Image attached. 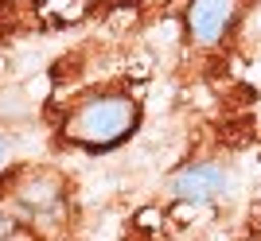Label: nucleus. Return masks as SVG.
Returning <instances> with one entry per match:
<instances>
[{
  "mask_svg": "<svg viewBox=\"0 0 261 241\" xmlns=\"http://www.w3.org/2000/svg\"><path fill=\"white\" fill-rule=\"evenodd\" d=\"M141 125V101L133 94H117V89H106V94H86L78 98L63 117V140L82 148V152H109L125 144Z\"/></svg>",
  "mask_w": 261,
  "mask_h": 241,
  "instance_id": "1",
  "label": "nucleus"
},
{
  "mask_svg": "<svg viewBox=\"0 0 261 241\" xmlns=\"http://www.w3.org/2000/svg\"><path fill=\"white\" fill-rule=\"evenodd\" d=\"M8 210L28 226V230L55 233L63 226V218H66V183L55 175V171H43V167L20 171L16 183H12Z\"/></svg>",
  "mask_w": 261,
  "mask_h": 241,
  "instance_id": "2",
  "label": "nucleus"
},
{
  "mask_svg": "<svg viewBox=\"0 0 261 241\" xmlns=\"http://www.w3.org/2000/svg\"><path fill=\"white\" fill-rule=\"evenodd\" d=\"M238 16H242V0H187L184 32L191 39V47L215 51L218 43H226Z\"/></svg>",
  "mask_w": 261,
  "mask_h": 241,
  "instance_id": "3",
  "label": "nucleus"
},
{
  "mask_svg": "<svg viewBox=\"0 0 261 241\" xmlns=\"http://www.w3.org/2000/svg\"><path fill=\"white\" fill-rule=\"evenodd\" d=\"M230 167H222L218 160H195V164H184L172 175L168 191H172L175 202H187V206H211L218 198L230 195Z\"/></svg>",
  "mask_w": 261,
  "mask_h": 241,
  "instance_id": "4",
  "label": "nucleus"
},
{
  "mask_svg": "<svg viewBox=\"0 0 261 241\" xmlns=\"http://www.w3.org/2000/svg\"><path fill=\"white\" fill-rule=\"evenodd\" d=\"M0 241H32L28 226L8 210V202H0Z\"/></svg>",
  "mask_w": 261,
  "mask_h": 241,
  "instance_id": "5",
  "label": "nucleus"
},
{
  "mask_svg": "<svg viewBox=\"0 0 261 241\" xmlns=\"http://www.w3.org/2000/svg\"><path fill=\"white\" fill-rule=\"evenodd\" d=\"M8 160H12V148H8V140H4V132H0V175L8 171Z\"/></svg>",
  "mask_w": 261,
  "mask_h": 241,
  "instance_id": "6",
  "label": "nucleus"
}]
</instances>
